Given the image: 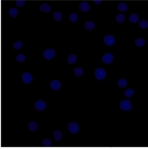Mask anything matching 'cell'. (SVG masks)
<instances>
[{
  "instance_id": "6da1fadb",
  "label": "cell",
  "mask_w": 148,
  "mask_h": 149,
  "mask_svg": "<svg viewBox=\"0 0 148 149\" xmlns=\"http://www.w3.org/2000/svg\"><path fill=\"white\" fill-rule=\"evenodd\" d=\"M106 71L104 69L98 68L95 70V76L97 80H103L106 77Z\"/></svg>"
},
{
  "instance_id": "7a4b0ae2",
  "label": "cell",
  "mask_w": 148,
  "mask_h": 149,
  "mask_svg": "<svg viewBox=\"0 0 148 149\" xmlns=\"http://www.w3.org/2000/svg\"><path fill=\"white\" fill-rule=\"evenodd\" d=\"M104 41L106 45L108 46H112L115 44L116 39L113 36L108 35L104 37Z\"/></svg>"
},
{
  "instance_id": "3957f363",
  "label": "cell",
  "mask_w": 148,
  "mask_h": 149,
  "mask_svg": "<svg viewBox=\"0 0 148 149\" xmlns=\"http://www.w3.org/2000/svg\"><path fill=\"white\" fill-rule=\"evenodd\" d=\"M55 52L52 49H48L45 50L43 53V56L45 59L51 60L54 57Z\"/></svg>"
},
{
  "instance_id": "277c9868",
  "label": "cell",
  "mask_w": 148,
  "mask_h": 149,
  "mask_svg": "<svg viewBox=\"0 0 148 149\" xmlns=\"http://www.w3.org/2000/svg\"><path fill=\"white\" fill-rule=\"evenodd\" d=\"M69 131L71 133L76 134L79 131V127L76 122H72L68 126Z\"/></svg>"
},
{
  "instance_id": "5b68a950",
  "label": "cell",
  "mask_w": 148,
  "mask_h": 149,
  "mask_svg": "<svg viewBox=\"0 0 148 149\" xmlns=\"http://www.w3.org/2000/svg\"><path fill=\"white\" fill-rule=\"evenodd\" d=\"M102 60L105 64H110L113 60V56L111 53H107L103 55Z\"/></svg>"
},
{
  "instance_id": "8992f818",
  "label": "cell",
  "mask_w": 148,
  "mask_h": 149,
  "mask_svg": "<svg viewBox=\"0 0 148 149\" xmlns=\"http://www.w3.org/2000/svg\"><path fill=\"white\" fill-rule=\"evenodd\" d=\"M21 79L25 84H29L32 82L33 78H32V75L30 73L26 72L22 74Z\"/></svg>"
},
{
  "instance_id": "52a82bcc",
  "label": "cell",
  "mask_w": 148,
  "mask_h": 149,
  "mask_svg": "<svg viewBox=\"0 0 148 149\" xmlns=\"http://www.w3.org/2000/svg\"><path fill=\"white\" fill-rule=\"evenodd\" d=\"M121 109L123 110H129L131 108L132 105L130 101L128 100H125L122 101L120 103Z\"/></svg>"
},
{
  "instance_id": "ba28073f",
  "label": "cell",
  "mask_w": 148,
  "mask_h": 149,
  "mask_svg": "<svg viewBox=\"0 0 148 149\" xmlns=\"http://www.w3.org/2000/svg\"><path fill=\"white\" fill-rule=\"evenodd\" d=\"M79 9L82 12H88L90 10V6L87 2L86 1H83L80 4Z\"/></svg>"
},
{
  "instance_id": "9c48e42d",
  "label": "cell",
  "mask_w": 148,
  "mask_h": 149,
  "mask_svg": "<svg viewBox=\"0 0 148 149\" xmlns=\"http://www.w3.org/2000/svg\"><path fill=\"white\" fill-rule=\"evenodd\" d=\"M35 107L38 111H43L46 108V103L43 101L39 100L37 102L35 105Z\"/></svg>"
},
{
  "instance_id": "30bf717a",
  "label": "cell",
  "mask_w": 148,
  "mask_h": 149,
  "mask_svg": "<svg viewBox=\"0 0 148 149\" xmlns=\"http://www.w3.org/2000/svg\"><path fill=\"white\" fill-rule=\"evenodd\" d=\"M129 20L130 22L132 24H135L139 22L140 20V17L138 14L133 13L130 15L129 17Z\"/></svg>"
},
{
  "instance_id": "8fae6325",
  "label": "cell",
  "mask_w": 148,
  "mask_h": 149,
  "mask_svg": "<svg viewBox=\"0 0 148 149\" xmlns=\"http://www.w3.org/2000/svg\"><path fill=\"white\" fill-rule=\"evenodd\" d=\"M40 11L42 12L49 13L51 10V8L48 4H47V3H43L40 5Z\"/></svg>"
},
{
  "instance_id": "7c38bea8",
  "label": "cell",
  "mask_w": 148,
  "mask_h": 149,
  "mask_svg": "<svg viewBox=\"0 0 148 149\" xmlns=\"http://www.w3.org/2000/svg\"><path fill=\"white\" fill-rule=\"evenodd\" d=\"M50 86L52 89H53L54 90L57 91L61 88V83L59 81L54 80L51 82Z\"/></svg>"
},
{
  "instance_id": "4fadbf2b",
  "label": "cell",
  "mask_w": 148,
  "mask_h": 149,
  "mask_svg": "<svg viewBox=\"0 0 148 149\" xmlns=\"http://www.w3.org/2000/svg\"><path fill=\"white\" fill-rule=\"evenodd\" d=\"M128 6L127 4L124 2H121L119 3L117 6V9L118 10L121 12H124L127 11L128 10Z\"/></svg>"
},
{
  "instance_id": "5bb4252c",
  "label": "cell",
  "mask_w": 148,
  "mask_h": 149,
  "mask_svg": "<svg viewBox=\"0 0 148 149\" xmlns=\"http://www.w3.org/2000/svg\"><path fill=\"white\" fill-rule=\"evenodd\" d=\"M135 43L136 46L139 47H142L145 45L146 42L142 38H138L135 40Z\"/></svg>"
},
{
  "instance_id": "9a60e30c",
  "label": "cell",
  "mask_w": 148,
  "mask_h": 149,
  "mask_svg": "<svg viewBox=\"0 0 148 149\" xmlns=\"http://www.w3.org/2000/svg\"><path fill=\"white\" fill-rule=\"evenodd\" d=\"M116 20L119 24H122L125 19V16L123 14H119L116 16Z\"/></svg>"
},
{
  "instance_id": "2e32d148",
  "label": "cell",
  "mask_w": 148,
  "mask_h": 149,
  "mask_svg": "<svg viewBox=\"0 0 148 149\" xmlns=\"http://www.w3.org/2000/svg\"><path fill=\"white\" fill-rule=\"evenodd\" d=\"M85 29L89 31L93 30L95 27V23L92 21H87L84 24Z\"/></svg>"
},
{
  "instance_id": "e0dca14e",
  "label": "cell",
  "mask_w": 148,
  "mask_h": 149,
  "mask_svg": "<svg viewBox=\"0 0 148 149\" xmlns=\"http://www.w3.org/2000/svg\"><path fill=\"white\" fill-rule=\"evenodd\" d=\"M77 56L75 55V54H70L68 56V58H67V62L69 64L73 65V64L75 63V62L77 61Z\"/></svg>"
},
{
  "instance_id": "ac0fdd59",
  "label": "cell",
  "mask_w": 148,
  "mask_h": 149,
  "mask_svg": "<svg viewBox=\"0 0 148 149\" xmlns=\"http://www.w3.org/2000/svg\"><path fill=\"white\" fill-rule=\"evenodd\" d=\"M18 9L15 8H12L10 9L9 10V14L11 17L13 18H15L18 16Z\"/></svg>"
},
{
  "instance_id": "d6986e66",
  "label": "cell",
  "mask_w": 148,
  "mask_h": 149,
  "mask_svg": "<svg viewBox=\"0 0 148 149\" xmlns=\"http://www.w3.org/2000/svg\"><path fill=\"white\" fill-rule=\"evenodd\" d=\"M53 17L56 21L59 22L61 20L63 17V15L61 12L56 11L54 13Z\"/></svg>"
},
{
  "instance_id": "ffe728a7",
  "label": "cell",
  "mask_w": 148,
  "mask_h": 149,
  "mask_svg": "<svg viewBox=\"0 0 148 149\" xmlns=\"http://www.w3.org/2000/svg\"><path fill=\"white\" fill-rule=\"evenodd\" d=\"M139 26L142 29H146L148 28V22L145 19H142L139 23Z\"/></svg>"
},
{
  "instance_id": "44dd1931",
  "label": "cell",
  "mask_w": 148,
  "mask_h": 149,
  "mask_svg": "<svg viewBox=\"0 0 148 149\" xmlns=\"http://www.w3.org/2000/svg\"><path fill=\"white\" fill-rule=\"evenodd\" d=\"M28 128L31 131L35 132L37 128V125L35 122H31L29 124Z\"/></svg>"
},
{
  "instance_id": "7402d4cb",
  "label": "cell",
  "mask_w": 148,
  "mask_h": 149,
  "mask_svg": "<svg viewBox=\"0 0 148 149\" xmlns=\"http://www.w3.org/2000/svg\"><path fill=\"white\" fill-rule=\"evenodd\" d=\"M69 19H70V21L71 23H75L78 20V15L75 13H71L69 16Z\"/></svg>"
},
{
  "instance_id": "603a6c76",
  "label": "cell",
  "mask_w": 148,
  "mask_h": 149,
  "mask_svg": "<svg viewBox=\"0 0 148 149\" xmlns=\"http://www.w3.org/2000/svg\"><path fill=\"white\" fill-rule=\"evenodd\" d=\"M117 84L120 87H125L127 85V81L125 79H121L118 81Z\"/></svg>"
},
{
  "instance_id": "cb8c5ba5",
  "label": "cell",
  "mask_w": 148,
  "mask_h": 149,
  "mask_svg": "<svg viewBox=\"0 0 148 149\" xmlns=\"http://www.w3.org/2000/svg\"><path fill=\"white\" fill-rule=\"evenodd\" d=\"M74 73L75 75L78 77L81 76L83 74V70L81 68H76L74 70Z\"/></svg>"
},
{
  "instance_id": "d4e9b609",
  "label": "cell",
  "mask_w": 148,
  "mask_h": 149,
  "mask_svg": "<svg viewBox=\"0 0 148 149\" xmlns=\"http://www.w3.org/2000/svg\"><path fill=\"white\" fill-rule=\"evenodd\" d=\"M54 135L55 139L57 141H60L62 137V134L59 131H55L54 133Z\"/></svg>"
},
{
  "instance_id": "484cf974",
  "label": "cell",
  "mask_w": 148,
  "mask_h": 149,
  "mask_svg": "<svg viewBox=\"0 0 148 149\" xmlns=\"http://www.w3.org/2000/svg\"><path fill=\"white\" fill-rule=\"evenodd\" d=\"M23 43L21 41H17L14 43L13 45V47L15 49H20L22 48Z\"/></svg>"
},
{
  "instance_id": "4316f807",
  "label": "cell",
  "mask_w": 148,
  "mask_h": 149,
  "mask_svg": "<svg viewBox=\"0 0 148 149\" xmlns=\"http://www.w3.org/2000/svg\"><path fill=\"white\" fill-rule=\"evenodd\" d=\"M16 60L19 62H24L25 61L26 56L23 54H18L16 57Z\"/></svg>"
},
{
  "instance_id": "83f0119b",
  "label": "cell",
  "mask_w": 148,
  "mask_h": 149,
  "mask_svg": "<svg viewBox=\"0 0 148 149\" xmlns=\"http://www.w3.org/2000/svg\"><path fill=\"white\" fill-rule=\"evenodd\" d=\"M133 94H134V91L132 89H127L124 92L125 95L128 97H131Z\"/></svg>"
},
{
  "instance_id": "f1b7e54d",
  "label": "cell",
  "mask_w": 148,
  "mask_h": 149,
  "mask_svg": "<svg viewBox=\"0 0 148 149\" xmlns=\"http://www.w3.org/2000/svg\"><path fill=\"white\" fill-rule=\"evenodd\" d=\"M16 4L17 7H22L25 4V0H17Z\"/></svg>"
},
{
  "instance_id": "f546056e",
  "label": "cell",
  "mask_w": 148,
  "mask_h": 149,
  "mask_svg": "<svg viewBox=\"0 0 148 149\" xmlns=\"http://www.w3.org/2000/svg\"><path fill=\"white\" fill-rule=\"evenodd\" d=\"M51 145V140L49 139H45L43 141V145L45 147H50Z\"/></svg>"
},
{
  "instance_id": "4dcf8cb0",
  "label": "cell",
  "mask_w": 148,
  "mask_h": 149,
  "mask_svg": "<svg viewBox=\"0 0 148 149\" xmlns=\"http://www.w3.org/2000/svg\"><path fill=\"white\" fill-rule=\"evenodd\" d=\"M94 3L97 4H99L101 3L102 2V0H94L93 1Z\"/></svg>"
}]
</instances>
